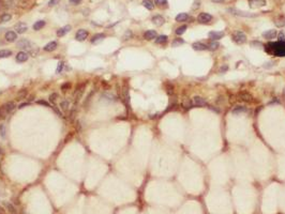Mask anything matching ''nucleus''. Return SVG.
Wrapping results in <instances>:
<instances>
[{
    "mask_svg": "<svg viewBox=\"0 0 285 214\" xmlns=\"http://www.w3.org/2000/svg\"><path fill=\"white\" fill-rule=\"evenodd\" d=\"M265 52L271 56L285 57V41L270 42L265 47Z\"/></svg>",
    "mask_w": 285,
    "mask_h": 214,
    "instance_id": "1",
    "label": "nucleus"
},
{
    "mask_svg": "<svg viewBox=\"0 0 285 214\" xmlns=\"http://www.w3.org/2000/svg\"><path fill=\"white\" fill-rule=\"evenodd\" d=\"M252 4V6H263L266 4L265 0H250V6Z\"/></svg>",
    "mask_w": 285,
    "mask_h": 214,
    "instance_id": "24",
    "label": "nucleus"
},
{
    "mask_svg": "<svg viewBox=\"0 0 285 214\" xmlns=\"http://www.w3.org/2000/svg\"><path fill=\"white\" fill-rule=\"evenodd\" d=\"M57 46H58L57 42H55V41H52V42H50V43L46 44V45L43 47V49L45 50V52H54V50L57 48Z\"/></svg>",
    "mask_w": 285,
    "mask_h": 214,
    "instance_id": "18",
    "label": "nucleus"
},
{
    "mask_svg": "<svg viewBox=\"0 0 285 214\" xmlns=\"http://www.w3.org/2000/svg\"><path fill=\"white\" fill-rule=\"evenodd\" d=\"M29 58V54L27 52H19L17 55H16V61L17 62H25L27 61Z\"/></svg>",
    "mask_w": 285,
    "mask_h": 214,
    "instance_id": "12",
    "label": "nucleus"
},
{
    "mask_svg": "<svg viewBox=\"0 0 285 214\" xmlns=\"http://www.w3.org/2000/svg\"><path fill=\"white\" fill-rule=\"evenodd\" d=\"M133 37V33H132L131 30H128L125 31V33L123 34V37H122V40L123 41H127V40H130L131 37Z\"/></svg>",
    "mask_w": 285,
    "mask_h": 214,
    "instance_id": "37",
    "label": "nucleus"
},
{
    "mask_svg": "<svg viewBox=\"0 0 285 214\" xmlns=\"http://www.w3.org/2000/svg\"><path fill=\"white\" fill-rule=\"evenodd\" d=\"M229 12H232V14L237 16H243V17H255V14H252V13L249 12H243V11H239L237 9H229Z\"/></svg>",
    "mask_w": 285,
    "mask_h": 214,
    "instance_id": "7",
    "label": "nucleus"
},
{
    "mask_svg": "<svg viewBox=\"0 0 285 214\" xmlns=\"http://www.w3.org/2000/svg\"><path fill=\"white\" fill-rule=\"evenodd\" d=\"M154 2L160 6H167V0H154Z\"/></svg>",
    "mask_w": 285,
    "mask_h": 214,
    "instance_id": "41",
    "label": "nucleus"
},
{
    "mask_svg": "<svg viewBox=\"0 0 285 214\" xmlns=\"http://www.w3.org/2000/svg\"><path fill=\"white\" fill-rule=\"evenodd\" d=\"M53 109H54V110H55V112H57V114H58V115L60 116V117H62V114H61V112H60L59 110H58V109H57L56 107H55V106H53Z\"/></svg>",
    "mask_w": 285,
    "mask_h": 214,
    "instance_id": "51",
    "label": "nucleus"
},
{
    "mask_svg": "<svg viewBox=\"0 0 285 214\" xmlns=\"http://www.w3.org/2000/svg\"><path fill=\"white\" fill-rule=\"evenodd\" d=\"M15 107H16V105L14 102H8V103H6V104H3V105L0 107V118L3 119L8 114H10V112H12Z\"/></svg>",
    "mask_w": 285,
    "mask_h": 214,
    "instance_id": "2",
    "label": "nucleus"
},
{
    "mask_svg": "<svg viewBox=\"0 0 285 214\" xmlns=\"http://www.w3.org/2000/svg\"><path fill=\"white\" fill-rule=\"evenodd\" d=\"M144 37L148 41L153 40V39H156V37H157V31H154V30L146 31V32L144 33Z\"/></svg>",
    "mask_w": 285,
    "mask_h": 214,
    "instance_id": "20",
    "label": "nucleus"
},
{
    "mask_svg": "<svg viewBox=\"0 0 285 214\" xmlns=\"http://www.w3.org/2000/svg\"><path fill=\"white\" fill-rule=\"evenodd\" d=\"M16 39H17V33L14 32V31H8L6 33V40L10 43L12 42H15Z\"/></svg>",
    "mask_w": 285,
    "mask_h": 214,
    "instance_id": "14",
    "label": "nucleus"
},
{
    "mask_svg": "<svg viewBox=\"0 0 285 214\" xmlns=\"http://www.w3.org/2000/svg\"><path fill=\"white\" fill-rule=\"evenodd\" d=\"M207 46H208V49H209V50H216V49H218V48H219L220 44L218 43L216 41H213V42H210Z\"/></svg>",
    "mask_w": 285,
    "mask_h": 214,
    "instance_id": "29",
    "label": "nucleus"
},
{
    "mask_svg": "<svg viewBox=\"0 0 285 214\" xmlns=\"http://www.w3.org/2000/svg\"><path fill=\"white\" fill-rule=\"evenodd\" d=\"M27 105H28V103H23V104H21V105H19L18 108H24V107H25V106H27Z\"/></svg>",
    "mask_w": 285,
    "mask_h": 214,
    "instance_id": "52",
    "label": "nucleus"
},
{
    "mask_svg": "<svg viewBox=\"0 0 285 214\" xmlns=\"http://www.w3.org/2000/svg\"><path fill=\"white\" fill-rule=\"evenodd\" d=\"M233 41L237 44H243L247 42V35L242 32V31H236L235 33L233 34Z\"/></svg>",
    "mask_w": 285,
    "mask_h": 214,
    "instance_id": "3",
    "label": "nucleus"
},
{
    "mask_svg": "<svg viewBox=\"0 0 285 214\" xmlns=\"http://www.w3.org/2000/svg\"><path fill=\"white\" fill-rule=\"evenodd\" d=\"M12 18V16H11V14H9V13H4V14H2L1 15V22L2 23H6V22H9L10 19Z\"/></svg>",
    "mask_w": 285,
    "mask_h": 214,
    "instance_id": "34",
    "label": "nucleus"
},
{
    "mask_svg": "<svg viewBox=\"0 0 285 214\" xmlns=\"http://www.w3.org/2000/svg\"><path fill=\"white\" fill-rule=\"evenodd\" d=\"M167 42V37L166 35H159L156 39V43L157 44H164Z\"/></svg>",
    "mask_w": 285,
    "mask_h": 214,
    "instance_id": "32",
    "label": "nucleus"
},
{
    "mask_svg": "<svg viewBox=\"0 0 285 214\" xmlns=\"http://www.w3.org/2000/svg\"><path fill=\"white\" fill-rule=\"evenodd\" d=\"M63 62H59L58 63V66H57V70H56V73H61V71H62V68H63Z\"/></svg>",
    "mask_w": 285,
    "mask_h": 214,
    "instance_id": "44",
    "label": "nucleus"
},
{
    "mask_svg": "<svg viewBox=\"0 0 285 214\" xmlns=\"http://www.w3.org/2000/svg\"><path fill=\"white\" fill-rule=\"evenodd\" d=\"M122 100L128 106L130 105V94H129V89L127 87L122 88Z\"/></svg>",
    "mask_w": 285,
    "mask_h": 214,
    "instance_id": "17",
    "label": "nucleus"
},
{
    "mask_svg": "<svg viewBox=\"0 0 285 214\" xmlns=\"http://www.w3.org/2000/svg\"><path fill=\"white\" fill-rule=\"evenodd\" d=\"M4 206H6V210H8L10 213L16 214V210H15V208H14V206H13L12 203H10V202H4Z\"/></svg>",
    "mask_w": 285,
    "mask_h": 214,
    "instance_id": "30",
    "label": "nucleus"
},
{
    "mask_svg": "<svg viewBox=\"0 0 285 214\" xmlns=\"http://www.w3.org/2000/svg\"><path fill=\"white\" fill-rule=\"evenodd\" d=\"M60 0H50V2H48V6H55L56 4H58V2H59Z\"/></svg>",
    "mask_w": 285,
    "mask_h": 214,
    "instance_id": "45",
    "label": "nucleus"
},
{
    "mask_svg": "<svg viewBox=\"0 0 285 214\" xmlns=\"http://www.w3.org/2000/svg\"><path fill=\"white\" fill-rule=\"evenodd\" d=\"M26 96H27V90L26 89H22V90L18 91V93L16 94V100L21 101V100L25 99Z\"/></svg>",
    "mask_w": 285,
    "mask_h": 214,
    "instance_id": "28",
    "label": "nucleus"
},
{
    "mask_svg": "<svg viewBox=\"0 0 285 214\" xmlns=\"http://www.w3.org/2000/svg\"><path fill=\"white\" fill-rule=\"evenodd\" d=\"M192 47H193V49H195V50H206V49H208V46H207L206 44L199 43V42H195V43H193Z\"/></svg>",
    "mask_w": 285,
    "mask_h": 214,
    "instance_id": "21",
    "label": "nucleus"
},
{
    "mask_svg": "<svg viewBox=\"0 0 285 214\" xmlns=\"http://www.w3.org/2000/svg\"><path fill=\"white\" fill-rule=\"evenodd\" d=\"M12 55V52L8 49H1L0 50V58H8Z\"/></svg>",
    "mask_w": 285,
    "mask_h": 214,
    "instance_id": "31",
    "label": "nucleus"
},
{
    "mask_svg": "<svg viewBox=\"0 0 285 214\" xmlns=\"http://www.w3.org/2000/svg\"><path fill=\"white\" fill-rule=\"evenodd\" d=\"M6 129L4 124H0V137L1 138H6Z\"/></svg>",
    "mask_w": 285,
    "mask_h": 214,
    "instance_id": "33",
    "label": "nucleus"
},
{
    "mask_svg": "<svg viewBox=\"0 0 285 214\" xmlns=\"http://www.w3.org/2000/svg\"><path fill=\"white\" fill-rule=\"evenodd\" d=\"M277 35H278V31L274 30V29L267 30L263 33V37H265V39H267V40H272V39H274Z\"/></svg>",
    "mask_w": 285,
    "mask_h": 214,
    "instance_id": "9",
    "label": "nucleus"
},
{
    "mask_svg": "<svg viewBox=\"0 0 285 214\" xmlns=\"http://www.w3.org/2000/svg\"><path fill=\"white\" fill-rule=\"evenodd\" d=\"M183 43H185V41L182 40V39H176V40L173 42V46L177 47V46H179V45H182Z\"/></svg>",
    "mask_w": 285,
    "mask_h": 214,
    "instance_id": "40",
    "label": "nucleus"
},
{
    "mask_svg": "<svg viewBox=\"0 0 285 214\" xmlns=\"http://www.w3.org/2000/svg\"><path fill=\"white\" fill-rule=\"evenodd\" d=\"M276 25L278 27H284L285 26V18L284 17H280L276 20Z\"/></svg>",
    "mask_w": 285,
    "mask_h": 214,
    "instance_id": "38",
    "label": "nucleus"
},
{
    "mask_svg": "<svg viewBox=\"0 0 285 214\" xmlns=\"http://www.w3.org/2000/svg\"><path fill=\"white\" fill-rule=\"evenodd\" d=\"M58 97H59L58 93H52V94L50 95V103H53V104H56Z\"/></svg>",
    "mask_w": 285,
    "mask_h": 214,
    "instance_id": "36",
    "label": "nucleus"
},
{
    "mask_svg": "<svg viewBox=\"0 0 285 214\" xmlns=\"http://www.w3.org/2000/svg\"><path fill=\"white\" fill-rule=\"evenodd\" d=\"M187 26L185 25H182V26H180L179 28H177V30H176V34H178V35H181L182 33H185V30H187Z\"/></svg>",
    "mask_w": 285,
    "mask_h": 214,
    "instance_id": "35",
    "label": "nucleus"
},
{
    "mask_svg": "<svg viewBox=\"0 0 285 214\" xmlns=\"http://www.w3.org/2000/svg\"><path fill=\"white\" fill-rule=\"evenodd\" d=\"M16 46L18 47V48H22V49H26V50H28V52H30V50L33 48V44H32L30 41L26 40V39H23V40L18 41V42L16 43Z\"/></svg>",
    "mask_w": 285,
    "mask_h": 214,
    "instance_id": "4",
    "label": "nucleus"
},
{
    "mask_svg": "<svg viewBox=\"0 0 285 214\" xmlns=\"http://www.w3.org/2000/svg\"><path fill=\"white\" fill-rule=\"evenodd\" d=\"M104 37H105V34H103V33H98V34H95V35H93V37H92V39H91V43H93V44L100 43V42L102 40H103Z\"/></svg>",
    "mask_w": 285,
    "mask_h": 214,
    "instance_id": "22",
    "label": "nucleus"
},
{
    "mask_svg": "<svg viewBox=\"0 0 285 214\" xmlns=\"http://www.w3.org/2000/svg\"><path fill=\"white\" fill-rule=\"evenodd\" d=\"M248 109L244 107V106H237L235 108L233 109V114H236V115H239V114H242V112H247Z\"/></svg>",
    "mask_w": 285,
    "mask_h": 214,
    "instance_id": "25",
    "label": "nucleus"
},
{
    "mask_svg": "<svg viewBox=\"0 0 285 214\" xmlns=\"http://www.w3.org/2000/svg\"><path fill=\"white\" fill-rule=\"evenodd\" d=\"M223 35H224V33H223V32H219V31H211V32L208 33V37H209L212 41L220 40V39H222L223 37Z\"/></svg>",
    "mask_w": 285,
    "mask_h": 214,
    "instance_id": "13",
    "label": "nucleus"
},
{
    "mask_svg": "<svg viewBox=\"0 0 285 214\" xmlns=\"http://www.w3.org/2000/svg\"><path fill=\"white\" fill-rule=\"evenodd\" d=\"M213 2H223V1H225V0H212Z\"/></svg>",
    "mask_w": 285,
    "mask_h": 214,
    "instance_id": "53",
    "label": "nucleus"
},
{
    "mask_svg": "<svg viewBox=\"0 0 285 214\" xmlns=\"http://www.w3.org/2000/svg\"><path fill=\"white\" fill-rule=\"evenodd\" d=\"M85 86H86L85 84H81V85H78V86L76 87L75 91H74V94H73V97H74V101H75V102H78L79 99L81 97V95H83V93H84V90H85Z\"/></svg>",
    "mask_w": 285,
    "mask_h": 214,
    "instance_id": "5",
    "label": "nucleus"
},
{
    "mask_svg": "<svg viewBox=\"0 0 285 214\" xmlns=\"http://www.w3.org/2000/svg\"><path fill=\"white\" fill-rule=\"evenodd\" d=\"M87 37H88V31L85 30V29H79L75 34V39L77 41H79V42L85 41L87 39Z\"/></svg>",
    "mask_w": 285,
    "mask_h": 214,
    "instance_id": "8",
    "label": "nucleus"
},
{
    "mask_svg": "<svg viewBox=\"0 0 285 214\" xmlns=\"http://www.w3.org/2000/svg\"><path fill=\"white\" fill-rule=\"evenodd\" d=\"M69 106H70V103L68 101H62V102L60 103V107H61L62 110H68Z\"/></svg>",
    "mask_w": 285,
    "mask_h": 214,
    "instance_id": "39",
    "label": "nucleus"
},
{
    "mask_svg": "<svg viewBox=\"0 0 285 214\" xmlns=\"http://www.w3.org/2000/svg\"><path fill=\"white\" fill-rule=\"evenodd\" d=\"M183 106H185V108H190L192 106V104H191V101H185V103H183Z\"/></svg>",
    "mask_w": 285,
    "mask_h": 214,
    "instance_id": "47",
    "label": "nucleus"
},
{
    "mask_svg": "<svg viewBox=\"0 0 285 214\" xmlns=\"http://www.w3.org/2000/svg\"><path fill=\"white\" fill-rule=\"evenodd\" d=\"M188 19H189V15L187 14V13H179L178 15L176 16V20L179 23L187 22Z\"/></svg>",
    "mask_w": 285,
    "mask_h": 214,
    "instance_id": "23",
    "label": "nucleus"
},
{
    "mask_svg": "<svg viewBox=\"0 0 285 214\" xmlns=\"http://www.w3.org/2000/svg\"><path fill=\"white\" fill-rule=\"evenodd\" d=\"M197 20L201 24H208V23H210L212 20V16L210 15V14H208V13L203 12L197 16Z\"/></svg>",
    "mask_w": 285,
    "mask_h": 214,
    "instance_id": "6",
    "label": "nucleus"
},
{
    "mask_svg": "<svg viewBox=\"0 0 285 214\" xmlns=\"http://www.w3.org/2000/svg\"><path fill=\"white\" fill-rule=\"evenodd\" d=\"M193 104H194L195 106H206L207 102H206V100L201 97V96H194V97H193Z\"/></svg>",
    "mask_w": 285,
    "mask_h": 214,
    "instance_id": "16",
    "label": "nucleus"
},
{
    "mask_svg": "<svg viewBox=\"0 0 285 214\" xmlns=\"http://www.w3.org/2000/svg\"><path fill=\"white\" fill-rule=\"evenodd\" d=\"M44 26H45V22H44V20H38L37 23L33 24V30L39 31L40 29L43 28Z\"/></svg>",
    "mask_w": 285,
    "mask_h": 214,
    "instance_id": "27",
    "label": "nucleus"
},
{
    "mask_svg": "<svg viewBox=\"0 0 285 214\" xmlns=\"http://www.w3.org/2000/svg\"><path fill=\"white\" fill-rule=\"evenodd\" d=\"M14 28H15V30H16V33H24V32L27 31L28 27H27V25H26L25 23L19 22L14 26Z\"/></svg>",
    "mask_w": 285,
    "mask_h": 214,
    "instance_id": "10",
    "label": "nucleus"
},
{
    "mask_svg": "<svg viewBox=\"0 0 285 214\" xmlns=\"http://www.w3.org/2000/svg\"><path fill=\"white\" fill-rule=\"evenodd\" d=\"M70 2L74 4V6H77V4H79L81 2V0H70Z\"/></svg>",
    "mask_w": 285,
    "mask_h": 214,
    "instance_id": "49",
    "label": "nucleus"
},
{
    "mask_svg": "<svg viewBox=\"0 0 285 214\" xmlns=\"http://www.w3.org/2000/svg\"><path fill=\"white\" fill-rule=\"evenodd\" d=\"M238 100L242 102H251L252 101V95L248 92H239L238 93Z\"/></svg>",
    "mask_w": 285,
    "mask_h": 214,
    "instance_id": "11",
    "label": "nucleus"
},
{
    "mask_svg": "<svg viewBox=\"0 0 285 214\" xmlns=\"http://www.w3.org/2000/svg\"><path fill=\"white\" fill-rule=\"evenodd\" d=\"M251 45H253V46H254V45H256V48H260V47H262V46H263V44H262V43H260V42H252V43H251Z\"/></svg>",
    "mask_w": 285,
    "mask_h": 214,
    "instance_id": "48",
    "label": "nucleus"
},
{
    "mask_svg": "<svg viewBox=\"0 0 285 214\" xmlns=\"http://www.w3.org/2000/svg\"><path fill=\"white\" fill-rule=\"evenodd\" d=\"M70 87H71V84L66 83V84H63L62 86H61V90H62V92H66V90H69Z\"/></svg>",
    "mask_w": 285,
    "mask_h": 214,
    "instance_id": "42",
    "label": "nucleus"
},
{
    "mask_svg": "<svg viewBox=\"0 0 285 214\" xmlns=\"http://www.w3.org/2000/svg\"><path fill=\"white\" fill-rule=\"evenodd\" d=\"M71 29H72V26H71V25L64 26V27H62V28H60L59 30H57V35H58V37H63L64 34H66L68 32H70V31H71Z\"/></svg>",
    "mask_w": 285,
    "mask_h": 214,
    "instance_id": "15",
    "label": "nucleus"
},
{
    "mask_svg": "<svg viewBox=\"0 0 285 214\" xmlns=\"http://www.w3.org/2000/svg\"><path fill=\"white\" fill-rule=\"evenodd\" d=\"M102 96H103V97H107V100H108V101H114V100L116 99L113 94H108V93H104Z\"/></svg>",
    "mask_w": 285,
    "mask_h": 214,
    "instance_id": "43",
    "label": "nucleus"
},
{
    "mask_svg": "<svg viewBox=\"0 0 285 214\" xmlns=\"http://www.w3.org/2000/svg\"><path fill=\"white\" fill-rule=\"evenodd\" d=\"M143 6L148 10H153L154 4L152 0H143Z\"/></svg>",
    "mask_w": 285,
    "mask_h": 214,
    "instance_id": "26",
    "label": "nucleus"
},
{
    "mask_svg": "<svg viewBox=\"0 0 285 214\" xmlns=\"http://www.w3.org/2000/svg\"><path fill=\"white\" fill-rule=\"evenodd\" d=\"M37 103H38V104H42V105H44V106H48V103L45 102V101H41L40 100V101H38Z\"/></svg>",
    "mask_w": 285,
    "mask_h": 214,
    "instance_id": "50",
    "label": "nucleus"
},
{
    "mask_svg": "<svg viewBox=\"0 0 285 214\" xmlns=\"http://www.w3.org/2000/svg\"><path fill=\"white\" fill-rule=\"evenodd\" d=\"M73 135L74 134L71 132V133H69V135H66V139H64V143H68V141H70V140L72 139L73 138Z\"/></svg>",
    "mask_w": 285,
    "mask_h": 214,
    "instance_id": "46",
    "label": "nucleus"
},
{
    "mask_svg": "<svg viewBox=\"0 0 285 214\" xmlns=\"http://www.w3.org/2000/svg\"><path fill=\"white\" fill-rule=\"evenodd\" d=\"M152 23H153L156 26H162L164 23H165V19L164 17L161 15H156L152 17Z\"/></svg>",
    "mask_w": 285,
    "mask_h": 214,
    "instance_id": "19",
    "label": "nucleus"
}]
</instances>
